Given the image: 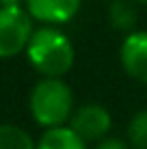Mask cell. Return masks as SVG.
<instances>
[{
    "mask_svg": "<svg viewBox=\"0 0 147 149\" xmlns=\"http://www.w3.org/2000/svg\"><path fill=\"white\" fill-rule=\"evenodd\" d=\"M33 33V17L24 7L0 9V58H13L26 52Z\"/></svg>",
    "mask_w": 147,
    "mask_h": 149,
    "instance_id": "3",
    "label": "cell"
},
{
    "mask_svg": "<svg viewBox=\"0 0 147 149\" xmlns=\"http://www.w3.org/2000/svg\"><path fill=\"white\" fill-rule=\"evenodd\" d=\"M128 143L132 149H147V108L132 115L128 123Z\"/></svg>",
    "mask_w": 147,
    "mask_h": 149,
    "instance_id": "10",
    "label": "cell"
},
{
    "mask_svg": "<svg viewBox=\"0 0 147 149\" xmlns=\"http://www.w3.org/2000/svg\"><path fill=\"white\" fill-rule=\"evenodd\" d=\"M26 58L37 74L43 78H63L74 67L76 50L69 37L56 26L35 28L26 48Z\"/></svg>",
    "mask_w": 147,
    "mask_h": 149,
    "instance_id": "1",
    "label": "cell"
},
{
    "mask_svg": "<svg viewBox=\"0 0 147 149\" xmlns=\"http://www.w3.org/2000/svg\"><path fill=\"white\" fill-rule=\"evenodd\" d=\"M95 149H128V145L121 138H104V141L98 143Z\"/></svg>",
    "mask_w": 147,
    "mask_h": 149,
    "instance_id": "11",
    "label": "cell"
},
{
    "mask_svg": "<svg viewBox=\"0 0 147 149\" xmlns=\"http://www.w3.org/2000/svg\"><path fill=\"white\" fill-rule=\"evenodd\" d=\"M30 117L45 130L63 127L74 115V93L63 78H41L28 97Z\"/></svg>",
    "mask_w": 147,
    "mask_h": 149,
    "instance_id": "2",
    "label": "cell"
},
{
    "mask_svg": "<svg viewBox=\"0 0 147 149\" xmlns=\"http://www.w3.org/2000/svg\"><path fill=\"white\" fill-rule=\"evenodd\" d=\"M37 149H87V145L69 125H63L45 130L37 141Z\"/></svg>",
    "mask_w": 147,
    "mask_h": 149,
    "instance_id": "7",
    "label": "cell"
},
{
    "mask_svg": "<svg viewBox=\"0 0 147 149\" xmlns=\"http://www.w3.org/2000/svg\"><path fill=\"white\" fill-rule=\"evenodd\" d=\"M119 61L130 78L147 84V30H134L125 35L119 48Z\"/></svg>",
    "mask_w": 147,
    "mask_h": 149,
    "instance_id": "5",
    "label": "cell"
},
{
    "mask_svg": "<svg viewBox=\"0 0 147 149\" xmlns=\"http://www.w3.org/2000/svg\"><path fill=\"white\" fill-rule=\"evenodd\" d=\"M69 127L84 143L87 141H104V136L113 127V117L100 104H84L74 110Z\"/></svg>",
    "mask_w": 147,
    "mask_h": 149,
    "instance_id": "4",
    "label": "cell"
},
{
    "mask_svg": "<svg viewBox=\"0 0 147 149\" xmlns=\"http://www.w3.org/2000/svg\"><path fill=\"white\" fill-rule=\"evenodd\" d=\"M0 149H37V143L20 125L0 123Z\"/></svg>",
    "mask_w": 147,
    "mask_h": 149,
    "instance_id": "9",
    "label": "cell"
},
{
    "mask_svg": "<svg viewBox=\"0 0 147 149\" xmlns=\"http://www.w3.org/2000/svg\"><path fill=\"white\" fill-rule=\"evenodd\" d=\"M26 0H0V9H15V7H22Z\"/></svg>",
    "mask_w": 147,
    "mask_h": 149,
    "instance_id": "12",
    "label": "cell"
},
{
    "mask_svg": "<svg viewBox=\"0 0 147 149\" xmlns=\"http://www.w3.org/2000/svg\"><path fill=\"white\" fill-rule=\"evenodd\" d=\"M82 0H26L24 9L28 15L45 26H56V24H67L76 17L80 11Z\"/></svg>",
    "mask_w": 147,
    "mask_h": 149,
    "instance_id": "6",
    "label": "cell"
},
{
    "mask_svg": "<svg viewBox=\"0 0 147 149\" xmlns=\"http://www.w3.org/2000/svg\"><path fill=\"white\" fill-rule=\"evenodd\" d=\"M108 22L115 30L121 33H134L139 22V11L132 0H113L108 7Z\"/></svg>",
    "mask_w": 147,
    "mask_h": 149,
    "instance_id": "8",
    "label": "cell"
},
{
    "mask_svg": "<svg viewBox=\"0 0 147 149\" xmlns=\"http://www.w3.org/2000/svg\"><path fill=\"white\" fill-rule=\"evenodd\" d=\"M134 4H147V0H132Z\"/></svg>",
    "mask_w": 147,
    "mask_h": 149,
    "instance_id": "13",
    "label": "cell"
}]
</instances>
